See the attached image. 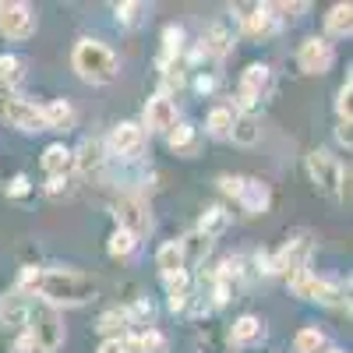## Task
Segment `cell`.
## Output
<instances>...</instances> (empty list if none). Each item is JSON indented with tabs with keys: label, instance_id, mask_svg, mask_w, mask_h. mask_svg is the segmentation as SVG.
Wrapping results in <instances>:
<instances>
[{
	"label": "cell",
	"instance_id": "35",
	"mask_svg": "<svg viewBox=\"0 0 353 353\" xmlns=\"http://www.w3.org/2000/svg\"><path fill=\"white\" fill-rule=\"evenodd\" d=\"M141 11H145V4H138V0H128V4H117L113 8L117 25H124V28H134L141 21Z\"/></svg>",
	"mask_w": 353,
	"mask_h": 353
},
{
	"label": "cell",
	"instance_id": "38",
	"mask_svg": "<svg viewBox=\"0 0 353 353\" xmlns=\"http://www.w3.org/2000/svg\"><path fill=\"white\" fill-rule=\"evenodd\" d=\"M4 194L8 198H28V194H32V181H28L25 173H14L11 181L4 184Z\"/></svg>",
	"mask_w": 353,
	"mask_h": 353
},
{
	"label": "cell",
	"instance_id": "19",
	"mask_svg": "<svg viewBox=\"0 0 353 353\" xmlns=\"http://www.w3.org/2000/svg\"><path fill=\"white\" fill-rule=\"evenodd\" d=\"M307 301H318V304H329V307H339V304H346V283L343 279H314V286H311V297Z\"/></svg>",
	"mask_w": 353,
	"mask_h": 353
},
{
	"label": "cell",
	"instance_id": "37",
	"mask_svg": "<svg viewBox=\"0 0 353 353\" xmlns=\"http://www.w3.org/2000/svg\"><path fill=\"white\" fill-rule=\"evenodd\" d=\"M350 99H353V78L346 74L339 96H336V113H339V124H350Z\"/></svg>",
	"mask_w": 353,
	"mask_h": 353
},
{
	"label": "cell",
	"instance_id": "16",
	"mask_svg": "<svg viewBox=\"0 0 353 353\" xmlns=\"http://www.w3.org/2000/svg\"><path fill=\"white\" fill-rule=\"evenodd\" d=\"M201 50L212 53V57H226L233 50V28L226 21H212L209 28H205V36H201Z\"/></svg>",
	"mask_w": 353,
	"mask_h": 353
},
{
	"label": "cell",
	"instance_id": "21",
	"mask_svg": "<svg viewBox=\"0 0 353 353\" xmlns=\"http://www.w3.org/2000/svg\"><path fill=\"white\" fill-rule=\"evenodd\" d=\"M43 121H46V131H71L74 106L68 99H53V103L43 106Z\"/></svg>",
	"mask_w": 353,
	"mask_h": 353
},
{
	"label": "cell",
	"instance_id": "6",
	"mask_svg": "<svg viewBox=\"0 0 353 353\" xmlns=\"http://www.w3.org/2000/svg\"><path fill=\"white\" fill-rule=\"evenodd\" d=\"M113 219H117V230H128L131 237H141V233H149V226H152L145 201L134 198V194H121L113 201Z\"/></svg>",
	"mask_w": 353,
	"mask_h": 353
},
{
	"label": "cell",
	"instance_id": "43",
	"mask_svg": "<svg viewBox=\"0 0 353 353\" xmlns=\"http://www.w3.org/2000/svg\"><path fill=\"white\" fill-rule=\"evenodd\" d=\"M336 134H339V141H343L346 149H350V141H353V134H350V124H339V131H336Z\"/></svg>",
	"mask_w": 353,
	"mask_h": 353
},
{
	"label": "cell",
	"instance_id": "23",
	"mask_svg": "<svg viewBox=\"0 0 353 353\" xmlns=\"http://www.w3.org/2000/svg\"><path fill=\"white\" fill-rule=\"evenodd\" d=\"M156 265H159V276H170V272H184V269H188V258H184V248H181V241H166V244L156 251Z\"/></svg>",
	"mask_w": 353,
	"mask_h": 353
},
{
	"label": "cell",
	"instance_id": "33",
	"mask_svg": "<svg viewBox=\"0 0 353 353\" xmlns=\"http://www.w3.org/2000/svg\"><path fill=\"white\" fill-rule=\"evenodd\" d=\"M184 50V28L181 25H166L163 28V57L176 61V53Z\"/></svg>",
	"mask_w": 353,
	"mask_h": 353
},
{
	"label": "cell",
	"instance_id": "7",
	"mask_svg": "<svg viewBox=\"0 0 353 353\" xmlns=\"http://www.w3.org/2000/svg\"><path fill=\"white\" fill-rule=\"evenodd\" d=\"M332 61H336V50H332L329 39H321V36L304 39L301 50H297V68L304 74H325L332 68Z\"/></svg>",
	"mask_w": 353,
	"mask_h": 353
},
{
	"label": "cell",
	"instance_id": "29",
	"mask_svg": "<svg viewBox=\"0 0 353 353\" xmlns=\"http://www.w3.org/2000/svg\"><path fill=\"white\" fill-rule=\"evenodd\" d=\"M353 28V8L350 4H332L325 14V32L329 36H350Z\"/></svg>",
	"mask_w": 353,
	"mask_h": 353
},
{
	"label": "cell",
	"instance_id": "36",
	"mask_svg": "<svg viewBox=\"0 0 353 353\" xmlns=\"http://www.w3.org/2000/svg\"><path fill=\"white\" fill-rule=\"evenodd\" d=\"M209 244H212V241H205L201 233H191V237H184V241H181V248H184V258H188V261H205V254H209Z\"/></svg>",
	"mask_w": 353,
	"mask_h": 353
},
{
	"label": "cell",
	"instance_id": "8",
	"mask_svg": "<svg viewBox=\"0 0 353 353\" xmlns=\"http://www.w3.org/2000/svg\"><path fill=\"white\" fill-rule=\"evenodd\" d=\"M103 145H106V156L134 159V156L145 149V128H141V124L124 121V124H117V128L110 131V138H106Z\"/></svg>",
	"mask_w": 353,
	"mask_h": 353
},
{
	"label": "cell",
	"instance_id": "18",
	"mask_svg": "<svg viewBox=\"0 0 353 353\" xmlns=\"http://www.w3.org/2000/svg\"><path fill=\"white\" fill-rule=\"evenodd\" d=\"M124 350L128 353H166V336L149 325L134 336H124Z\"/></svg>",
	"mask_w": 353,
	"mask_h": 353
},
{
	"label": "cell",
	"instance_id": "28",
	"mask_svg": "<svg viewBox=\"0 0 353 353\" xmlns=\"http://www.w3.org/2000/svg\"><path fill=\"white\" fill-rule=\"evenodd\" d=\"M128 325H131L128 311H124V307H113V311H106V314L99 318V325H96V329H99L106 339H124Z\"/></svg>",
	"mask_w": 353,
	"mask_h": 353
},
{
	"label": "cell",
	"instance_id": "27",
	"mask_svg": "<svg viewBox=\"0 0 353 353\" xmlns=\"http://www.w3.org/2000/svg\"><path fill=\"white\" fill-rule=\"evenodd\" d=\"M230 138L237 141V145H244V149H251V145L258 141V121H254V113H237V117H233Z\"/></svg>",
	"mask_w": 353,
	"mask_h": 353
},
{
	"label": "cell",
	"instance_id": "20",
	"mask_svg": "<svg viewBox=\"0 0 353 353\" xmlns=\"http://www.w3.org/2000/svg\"><path fill=\"white\" fill-rule=\"evenodd\" d=\"M43 170H46L50 176H68V173L74 170V156H71V149H68L64 141L50 145V149L43 152Z\"/></svg>",
	"mask_w": 353,
	"mask_h": 353
},
{
	"label": "cell",
	"instance_id": "17",
	"mask_svg": "<svg viewBox=\"0 0 353 353\" xmlns=\"http://www.w3.org/2000/svg\"><path fill=\"white\" fill-rule=\"evenodd\" d=\"M230 212L223 209V205H209V209L201 212V219H198V230L194 233H201L205 241H216V237H223V233L230 230Z\"/></svg>",
	"mask_w": 353,
	"mask_h": 353
},
{
	"label": "cell",
	"instance_id": "5",
	"mask_svg": "<svg viewBox=\"0 0 353 353\" xmlns=\"http://www.w3.org/2000/svg\"><path fill=\"white\" fill-rule=\"evenodd\" d=\"M0 117H4L11 128L25 131V134H39V131H46L43 106H36L32 99H25V96H18V92H8L4 85H0Z\"/></svg>",
	"mask_w": 353,
	"mask_h": 353
},
{
	"label": "cell",
	"instance_id": "4",
	"mask_svg": "<svg viewBox=\"0 0 353 353\" xmlns=\"http://www.w3.org/2000/svg\"><path fill=\"white\" fill-rule=\"evenodd\" d=\"M304 166H307V176L318 194H325L332 201H346V170H343L339 156H332L329 149H314Z\"/></svg>",
	"mask_w": 353,
	"mask_h": 353
},
{
	"label": "cell",
	"instance_id": "1",
	"mask_svg": "<svg viewBox=\"0 0 353 353\" xmlns=\"http://www.w3.org/2000/svg\"><path fill=\"white\" fill-rule=\"evenodd\" d=\"M25 297H43L50 307H81L96 301V279H88L74 269H43V265H25L18 286Z\"/></svg>",
	"mask_w": 353,
	"mask_h": 353
},
{
	"label": "cell",
	"instance_id": "26",
	"mask_svg": "<svg viewBox=\"0 0 353 353\" xmlns=\"http://www.w3.org/2000/svg\"><path fill=\"white\" fill-rule=\"evenodd\" d=\"M233 117H237V110L226 106V103H219V106H212V110H209V117H205V128H209V134H212V138H230Z\"/></svg>",
	"mask_w": 353,
	"mask_h": 353
},
{
	"label": "cell",
	"instance_id": "44",
	"mask_svg": "<svg viewBox=\"0 0 353 353\" xmlns=\"http://www.w3.org/2000/svg\"><path fill=\"white\" fill-rule=\"evenodd\" d=\"M325 353H343V350H325Z\"/></svg>",
	"mask_w": 353,
	"mask_h": 353
},
{
	"label": "cell",
	"instance_id": "41",
	"mask_svg": "<svg viewBox=\"0 0 353 353\" xmlns=\"http://www.w3.org/2000/svg\"><path fill=\"white\" fill-rule=\"evenodd\" d=\"M96 353H128V350H124V339H103Z\"/></svg>",
	"mask_w": 353,
	"mask_h": 353
},
{
	"label": "cell",
	"instance_id": "30",
	"mask_svg": "<svg viewBox=\"0 0 353 353\" xmlns=\"http://www.w3.org/2000/svg\"><path fill=\"white\" fill-rule=\"evenodd\" d=\"M286 279H290V290H293V297H301V301H307L311 297V286H314V269L311 265H301V269H293V272H286Z\"/></svg>",
	"mask_w": 353,
	"mask_h": 353
},
{
	"label": "cell",
	"instance_id": "3",
	"mask_svg": "<svg viewBox=\"0 0 353 353\" xmlns=\"http://www.w3.org/2000/svg\"><path fill=\"white\" fill-rule=\"evenodd\" d=\"M71 64H74L78 78L88 81V85H110L117 78V71H121L117 53L99 39H78L74 53H71Z\"/></svg>",
	"mask_w": 353,
	"mask_h": 353
},
{
	"label": "cell",
	"instance_id": "15",
	"mask_svg": "<svg viewBox=\"0 0 353 353\" xmlns=\"http://www.w3.org/2000/svg\"><path fill=\"white\" fill-rule=\"evenodd\" d=\"M71 156H74V166L81 173H96L106 166V145H103V138H85Z\"/></svg>",
	"mask_w": 353,
	"mask_h": 353
},
{
	"label": "cell",
	"instance_id": "25",
	"mask_svg": "<svg viewBox=\"0 0 353 353\" xmlns=\"http://www.w3.org/2000/svg\"><path fill=\"white\" fill-rule=\"evenodd\" d=\"M25 81V61L14 53H0V85L8 88V92H18Z\"/></svg>",
	"mask_w": 353,
	"mask_h": 353
},
{
	"label": "cell",
	"instance_id": "12",
	"mask_svg": "<svg viewBox=\"0 0 353 353\" xmlns=\"http://www.w3.org/2000/svg\"><path fill=\"white\" fill-rule=\"evenodd\" d=\"M237 205H241L248 216L269 212V205H272V191H269V184H265V181H254V176H244L241 194H237Z\"/></svg>",
	"mask_w": 353,
	"mask_h": 353
},
{
	"label": "cell",
	"instance_id": "39",
	"mask_svg": "<svg viewBox=\"0 0 353 353\" xmlns=\"http://www.w3.org/2000/svg\"><path fill=\"white\" fill-rule=\"evenodd\" d=\"M241 184H244V176H230V173L219 176V191H223V194H233V198H237V194H241Z\"/></svg>",
	"mask_w": 353,
	"mask_h": 353
},
{
	"label": "cell",
	"instance_id": "34",
	"mask_svg": "<svg viewBox=\"0 0 353 353\" xmlns=\"http://www.w3.org/2000/svg\"><path fill=\"white\" fill-rule=\"evenodd\" d=\"M321 343H325V336H321L318 329H301L297 336H293V350L297 353H318Z\"/></svg>",
	"mask_w": 353,
	"mask_h": 353
},
{
	"label": "cell",
	"instance_id": "32",
	"mask_svg": "<svg viewBox=\"0 0 353 353\" xmlns=\"http://www.w3.org/2000/svg\"><path fill=\"white\" fill-rule=\"evenodd\" d=\"M134 248H138V237H131L128 230H113L110 241H106V251L113 258H128V254H134Z\"/></svg>",
	"mask_w": 353,
	"mask_h": 353
},
{
	"label": "cell",
	"instance_id": "13",
	"mask_svg": "<svg viewBox=\"0 0 353 353\" xmlns=\"http://www.w3.org/2000/svg\"><path fill=\"white\" fill-rule=\"evenodd\" d=\"M173 124H176V106H173V99L166 92H159V96H152L149 103H145V128L149 131L166 134Z\"/></svg>",
	"mask_w": 353,
	"mask_h": 353
},
{
	"label": "cell",
	"instance_id": "42",
	"mask_svg": "<svg viewBox=\"0 0 353 353\" xmlns=\"http://www.w3.org/2000/svg\"><path fill=\"white\" fill-rule=\"evenodd\" d=\"M194 85H198V92H212V88H216V78H212V74H198Z\"/></svg>",
	"mask_w": 353,
	"mask_h": 353
},
{
	"label": "cell",
	"instance_id": "31",
	"mask_svg": "<svg viewBox=\"0 0 353 353\" xmlns=\"http://www.w3.org/2000/svg\"><path fill=\"white\" fill-rule=\"evenodd\" d=\"M163 286H166L170 301H184V297H191V272L188 269L184 272H170V276H163Z\"/></svg>",
	"mask_w": 353,
	"mask_h": 353
},
{
	"label": "cell",
	"instance_id": "9",
	"mask_svg": "<svg viewBox=\"0 0 353 353\" xmlns=\"http://www.w3.org/2000/svg\"><path fill=\"white\" fill-rule=\"evenodd\" d=\"M0 32L8 39H28L36 32V11L14 0V4H0Z\"/></svg>",
	"mask_w": 353,
	"mask_h": 353
},
{
	"label": "cell",
	"instance_id": "22",
	"mask_svg": "<svg viewBox=\"0 0 353 353\" xmlns=\"http://www.w3.org/2000/svg\"><path fill=\"white\" fill-rule=\"evenodd\" d=\"M166 141H170V149H173L176 156H191V152L198 149V128L176 121V124L166 131Z\"/></svg>",
	"mask_w": 353,
	"mask_h": 353
},
{
	"label": "cell",
	"instance_id": "24",
	"mask_svg": "<svg viewBox=\"0 0 353 353\" xmlns=\"http://www.w3.org/2000/svg\"><path fill=\"white\" fill-rule=\"evenodd\" d=\"M261 336H265V325H261V318H254V314H241L237 321H233V332H230V339L237 346H251Z\"/></svg>",
	"mask_w": 353,
	"mask_h": 353
},
{
	"label": "cell",
	"instance_id": "11",
	"mask_svg": "<svg viewBox=\"0 0 353 353\" xmlns=\"http://www.w3.org/2000/svg\"><path fill=\"white\" fill-rule=\"evenodd\" d=\"M28 311H32V297H25L21 290H11L0 297V325L4 329H25Z\"/></svg>",
	"mask_w": 353,
	"mask_h": 353
},
{
	"label": "cell",
	"instance_id": "2",
	"mask_svg": "<svg viewBox=\"0 0 353 353\" xmlns=\"http://www.w3.org/2000/svg\"><path fill=\"white\" fill-rule=\"evenodd\" d=\"M64 343V321L50 304H32L21 336L14 339V353H57Z\"/></svg>",
	"mask_w": 353,
	"mask_h": 353
},
{
	"label": "cell",
	"instance_id": "10",
	"mask_svg": "<svg viewBox=\"0 0 353 353\" xmlns=\"http://www.w3.org/2000/svg\"><path fill=\"white\" fill-rule=\"evenodd\" d=\"M269 81H272V71L269 64H248L244 74H241V113H251L261 96L269 92Z\"/></svg>",
	"mask_w": 353,
	"mask_h": 353
},
{
	"label": "cell",
	"instance_id": "40",
	"mask_svg": "<svg viewBox=\"0 0 353 353\" xmlns=\"http://www.w3.org/2000/svg\"><path fill=\"white\" fill-rule=\"evenodd\" d=\"M68 191V176H50L46 181V194H64Z\"/></svg>",
	"mask_w": 353,
	"mask_h": 353
},
{
	"label": "cell",
	"instance_id": "14",
	"mask_svg": "<svg viewBox=\"0 0 353 353\" xmlns=\"http://www.w3.org/2000/svg\"><path fill=\"white\" fill-rule=\"evenodd\" d=\"M241 25H244V36H251V39H269V36H276V28H279V21H276L269 4L251 8L248 14H241Z\"/></svg>",
	"mask_w": 353,
	"mask_h": 353
}]
</instances>
